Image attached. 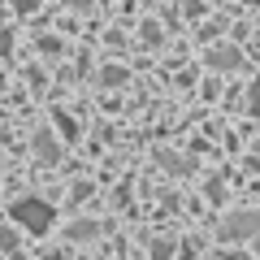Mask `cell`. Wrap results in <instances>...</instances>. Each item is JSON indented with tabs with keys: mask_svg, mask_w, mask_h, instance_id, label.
I'll list each match as a JSON object with an SVG mask.
<instances>
[{
	"mask_svg": "<svg viewBox=\"0 0 260 260\" xmlns=\"http://www.w3.org/2000/svg\"><path fill=\"white\" fill-rule=\"evenodd\" d=\"M9 213H13V221H18L22 230H30V234H48V225H52V204H44V200H35V195L18 200Z\"/></svg>",
	"mask_w": 260,
	"mask_h": 260,
	"instance_id": "cell-1",
	"label": "cell"
},
{
	"mask_svg": "<svg viewBox=\"0 0 260 260\" xmlns=\"http://www.w3.org/2000/svg\"><path fill=\"white\" fill-rule=\"evenodd\" d=\"M221 234H225V239H256V234H260V213H234V217H225Z\"/></svg>",
	"mask_w": 260,
	"mask_h": 260,
	"instance_id": "cell-2",
	"label": "cell"
},
{
	"mask_svg": "<svg viewBox=\"0 0 260 260\" xmlns=\"http://www.w3.org/2000/svg\"><path fill=\"white\" fill-rule=\"evenodd\" d=\"M208 65H213V70H221V74H234V70H243V52L234 44H217V48H208Z\"/></svg>",
	"mask_w": 260,
	"mask_h": 260,
	"instance_id": "cell-3",
	"label": "cell"
},
{
	"mask_svg": "<svg viewBox=\"0 0 260 260\" xmlns=\"http://www.w3.org/2000/svg\"><path fill=\"white\" fill-rule=\"evenodd\" d=\"M35 156L44 160V165H56V160H61V148H56V139L48 135V130H39V135H35Z\"/></svg>",
	"mask_w": 260,
	"mask_h": 260,
	"instance_id": "cell-4",
	"label": "cell"
},
{
	"mask_svg": "<svg viewBox=\"0 0 260 260\" xmlns=\"http://www.w3.org/2000/svg\"><path fill=\"white\" fill-rule=\"evenodd\" d=\"M70 234H74V239H91V234H100V225H95V221H78Z\"/></svg>",
	"mask_w": 260,
	"mask_h": 260,
	"instance_id": "cell-5",
	"label": "cell"
},
{
	"mask_svg": "<svg viewBox=\"0 0 260 260\" xmlns=\"http://www.w3.org/2000/svg\"><path fill=\"white\" fill-rule=\"evenodd\" d=\"M104 83H109V87L126 83V70H117V65H109V70H104Z\"/></svg>",
	"mask_w": 260,
	"mask_h": 260,
	"instance_id": "cell-6",
	"label": "cell"
},
{
	"mask_svg": "<svg viewBox=\"0 0 260 260\" xmlns=\"http://www.w3.org/2000/svg\"><path fill=\"white\" fill-rule=\"evenodd\" d=\"M52 117H56V126H61V130H65V139H74V121L65 117V113H52Z\"/></svg>",
	"mask_w": 260,
	"mask_h": 260,
	"instance_id": "cell-7",
	"label": "cell"
},
{
	"mask_svg": "<svg viewBox=\"0 0 260 260\" xmlns=\"http://www.w3.org/2000/svg\"><path fill=\"white\" fill-rule=\"evenodd\" d=\"M251 113H260V83H251V100H247Z\"/></svg>",
	"mask_w": 260,
	"mask_h": 260,
	"instance_id": "cell-8",
	"label": "cell"
},
{
	"mask_svg": "<svg viewBox=\"0 0 260 260\" xmlns=\"http://www.w3.org/2000/svg\"><path fill=\"white\" fill-rule=\"evenodd\" d=\"M169 256V243H152V260H165Z\"/></svg>",
	"mask_w": 260,
	"mask_h": 260,
	"instance_id": "cell-9",
	"label": "cell"
},
{
	"mask_svg": "<svg viewBox=\"0 0 260 260\" xmlns=\"http://www.w3.org/2000/svg\"><path fill=\"white\" fill-rule=\"evenodd\" d=\"M70 5H91V0H70Z\"/></svg>",
	"mask_w": 260,
	"mask_h": 260,
	"instance_id": "cell-10",
	"label": "cell"
}]
</instances>
